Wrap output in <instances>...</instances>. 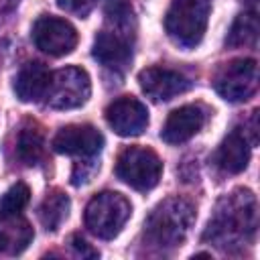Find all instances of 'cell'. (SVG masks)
<instances>
[{"label":"cell","mask_w":260,"mask_h":260,"mask_svg":"<svg viewBox=\"0 0 260 260\" xmlns=\"http://www.w3.org/2000/svg\"><path fill=\"white\" fill-rule=\"evenodd\" d=\"M258 225L256 197L248 189H238L225 195L207 223L203 240H209L221 250L232 246H242L252 240Z\"/></svg>","instance_id":"cell-1"},{"label":"cell","mask_w":260,"mask_h":260,"mask_svg":"<svg viewBox=\"0 0 260 260\" xmlns=\"http://www.w3.org/2000/svg\"><path fill=\"white\" fill-rule=\"evenodd\" d=\"M195 221V207L183 197H167L144 221V238L158 248L179 246Z\"/></svg>","instance_id":"cell-2"},{"label":"cell","mask_w":260,"mask_h":260,"mask_svg":"<svg viewBox=\"0 0 260 260\" xmlns=\"http://www.w3.org/2000/svg\"><path fill=\"white\" fill-rule=\"evenodd\" d=\"M209 8V0H171L165 14L167 35L185 49L199 45L207 28Z\"/></svg>","instance_id":"cell-3"},{"label":"cell","mask_w":260,"mask_h":260,"mask_svg":"<svg viewBox=\"0 0 260 260\" xmlns=\"http://www.w3.org/2000/svg\"><path fill=\"white\" fill-rule=\"evenodd\" d=\"M132 213L130 201L116 191H104L89 199L85 207V228L102 240L116 238Z\"/></svg>","instance_id":"cell-4"},{"label":"cell","mask_w":260,"mask_h":260,"mask_svg":"<svg viewBox=\"0 0 260 260\" xmlns=\"http://www.w3.org/2000/svg\"><path fill=\"white\" fill-rule=\"evenodd\" d=\"M162 162L158 154L144 146H128L116 160V177L136 191H150L158 185Z\"/></svg>","instance_id":"cell-5"},{"label":"cell","mask_w":260,"mask_h":260,"mask_svg":"<svg viewBox=\"0 0 260 260\" xmlns=\"http://www.w3.org/2000/svg\"><path fill=\"white\" fill-rule=\"evenodd\" d=\"M91 81L81 67H63L51 73L45 104L53 110H73L89 100Z\"/></svg>","instance_id":"cell-6"},{"label":"cell","mask_w":260,"mask_h":260,"mask_svg":"<svg viewBox=\"0 0 260 260\" xmlns=\"http://www.w3.org/2000/svg\"><path fill=\"white\" fill-rule=\"evenodd\" d=\"M215 91L225 102H246L258 89V65L254 59H234L225 63L215 79Z\"/></svg>","instance_id":"cell-7"},{"label":"cell","mask_w":260,"mask_h":260,"mask_svg":"<svg viewBox=\"0 0 260 260\" xmlns=\"http://www.w3.org/2000/svg\"><path fill=\"white\" fill-rule=\"evenodd\" d=\"M37 49L51 57H63L77 45V30L71 22L57 16H39L30 30Z\"/></svg>","instance_id":"cell-8"},{"label":"cell","mask_w":260,"mask_h":260,"mask_svg":"<svg viewBox=\"0 0 260 260\" xmlns=\"http://www.w3.org/2000/svg\"><path fill=\"white\" fill-rule=\"evenodd\" d=\"M51 144H53V150L59 154L93 158L104 146V136L98 128L89 124H71V126L61 128L55 134Z\"/></svg>","instance_id":"cell-9"},{"label":"cell","mask_w":260,"mask_h":260,"mask_svg":"<svg viewBox=\"0 0 260 260\" xmlns=\"http://www.w3.org/2000/svg\"><path fill=\"white\" fill-rule=\"evenodd\" d=\"M106 122L120 136H140L148 126V110L140 100L124 95L106 108Z\"/></svg>","instance_id":"cell-10"},{"label":"cell","mask_w":260,"mask_h":260,"mask_svg":"<svg viewBox=\"0 0 260 260\" xmlns=\"http://www.w3.org/2000/svg\"><path fill=\"white\" fill-rule=\"evenodd\" d=\"M142 91L154 102H169L191 87L189 77L169 67H146L138 73Z\"/></svg>","instance_id":"cell-11"},{"label":"cell","mask_w":260,"mask_h":260,"mask_svg":"<svg viewBox=\"0 0 260 260\" xmlns=\"http://www.w3.org/2000/svg\"><path fill=\"white\" fill-rule=\"evenodd\" d=\"M207 112L199 104H187L173 110L160 130V138L167 144H181L193 138L205 124Z\"/></svg>","instance_id":"cell-12"},{"label":"cell","mask_w":260,"mask_h":260,"mask_svg":"<svg viewBox=\"0 0 260 260\" xmlns=\"http://www.w3.org/2000/svg\"><path fill=\"white\" fill-rule=\"evenodd\" d=\"M91 55L104 67L124 71L132 61V43L118 30H102L93 41Z\"/></svg>","instance_id":"cell-13"},{"label":"cell","mask_w":260,"mask_h":260,"mask_svg":"<svg viewBox=\"0 0 260 260\" xmlns=\"http://www.w3.org/2000/svg\"><path fill=\"white\" fill-rule=\"evenodd\" d=\"M49 79H51V73L43 63L30 61V63L22 65L20 71L16 73V79H14L16 98L20 102H26V104L28 102H39L47 93Z\"/></svg>","instance_id":"cell-14"},{"label":"cell","mask_w":260,"mask_h":260,"mask_svg":"<svg viewBox=\"0 0 260 260\" xmlns=\"http://www.w3.org/2000/svg\"><path fill=\"white\" fill-rule=\"evenodd\" d=\"M248 160H250V146L246 136L240 130H232L217 146L215 165L223 173L238 175L248 167Z\"/></svg>","instance_id":"cell-15"},{"label":"cell","mask_w":260,"mask_h":260,"mask_svg":"<svg viewBox=\"0 0 260 260\" xmlns=\"http://www.w3.org/2000/svg\"><path fill=\"white\" fill-rule=\"evenodd\" d=\"M32 236L30 223L20 217V213H0V254H20L30 244Z\"/></svg>","instance_id":"cell-16"},{"label":"cell","mask_w":260,"mask_h":260,"mask_svg":"<svg viewBox=\"0 0 260 260\" xmlns=\"http://www.w3.org/2000/svg\"><path fill=\"white\" fill-rule=\"evenodd\" d=\"M69 207H71V201L69 197L59 191V189H53L41 203L39 207V219L43 223L45 230L49 232H55L69 215Z\"/></svg>","instance_id":"cell-17"},{"label":"cell","mask_w":260,"mask_h":260,"mask_svg":"<svg viewBox=\"0 0 260 260\" xmlns=\"http://www.w3.org/2000/svg\"><path fill=\"white\" fill-rule=\"evenodd\" d=\"M258 39V16L254 10L240 14L225 39L228 47H254Z\"/></svg>","instance_id":"cell-18"},{"label":"cell","mask_w":260,"mask_h":260,"mask_svg":"<svg viewBox=\"0 0 260 260\" xmlns=\"http://www.w3.org/2000/svg\"><path fill=\"white\" fill-rule=\"evenodd\" d=\"M16 150H18V156L24 165H37L43 158V152H45L43 134L37 128H30V126L22 128L20 134H18V140H16Z\"/></svg>","instance_id":"cell-19"},{"label":"cell","mask_w":260,"mask_h":260,"mask_svg":"<svg viewBox=\"0 0 260 260\" xmlns=\"http://www.w3.org/2000/svg\"><path fill=\"white\" fill-rule=\"evenodd\" d=\"M106 20L114 26L112 30L128 32L130 24L134 22V10L128 0H106Z\"/></svg>","instance_id":"cell-20"},{"label":"cell","mask_w":260,"mask_h":260,"mask_svg":"<svg viewBox=\"0 0 260 260\" xmlns=\"http://www.w3.org/2000/svg\"><path fill=\"white\" fill-rule=\"evenodd\" d=\"M30 199V189L24 185V183H16L12 185L0 199V213H6V215H16L20 213L26 203Z\"/></svg>","instance_id":"cell-21"},{"label":"cell","mask_w":260,"mask_h":260,"mask_svg":"<svg viewBox=\"0 0 260 260\" xmlns=\"http://www.w3.org/2000/svg\"><path fill=\"white\" fill-rule=\"evenodd\" d=\"M98 0H57V6L69 14H75L79 18L87 16L95 8Z\"/></svg>","instance_id":"cell-22"},{"label":"cell","mask_w":260,"mask_h":260,"mask_svg":"<svg viewBox=\"0 0 260 260\" xmlns=\"http://www.w3.org/2000/svg\"><path fill=\"white\" fill-rule=\"evenodd\" d=\"M69 242H71V248L75 250V254H79L81 258H98L100 256V252L95 248H91L79 234H73Z\"/></svg>","instance_id":"cell-23"},{"label":"cell","mask_w":260,"mask_h":260,"mask_svg":"<svg viewBox=\"0 0 260 260\" xmlns=\"http://www.w3.org/2000/svg\"><path fill=\"white\" fill-rule=\"evenodd\" d=\"M4 2H8V8H12L14 4H18V0H0V4H4Z\"/></svg>","instance_id":"cell-24"}]
</instances>
